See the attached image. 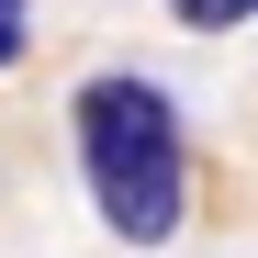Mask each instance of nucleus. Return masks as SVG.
I'll use <instances>...</instances> for the list:
<instances>
[{"label":"nucleus","instance_id":"obj_3","mask_svg":"<svg viewBox=\"0 0 258 258\" xmlns=\"http://www.w3.org/2000/svg\"><path fill=\"white\" fill-rule=\"evenodd\" d=\"M12 56H23V23H0V68H12Z\"/></svg>","mask_w":258,"mask_h":258},{"label":"nucleus","instance_id":"obj_2","mask_svg":"<svg viewBox=\"0 0 258 258\" xmlns=\"http://www.w3.org/2000/svg\"><path fill=\"white\" fill-rule=\"evenodd\" d=\"M191 34H225V23H258V0H168Z\"/></svg>","mask_w":258,"mask_h":258},{"label":"nucleus","instance_id":"obj_4","mask_svg":"<svg viewBox=\"0 0 258 258\" xmlns=\"http://www.w3.org/2000/svg\"><path fill=\"white\" fill-rule=\"evenodd\" d=\"M12 12H23V0H0V23H12Z\"/></svg>","mask_w":258,"mask_h":258},{"label":"nucleus","instance_id":"obj_1","mask_svg":"<svg viewBox=\"0 0 258 258\" xmlns=\"http://www.w3.org/2000/svg\"><path fill=\"white\" fill-rule=\"evenodd\" d=\"M79 168H90V202H101L112 236L157 247L180 225L191 146H180V112H168L157 79H90V90H79Z\"/></svg>","mask_w":258,"mask_h":258}]
</instances>
